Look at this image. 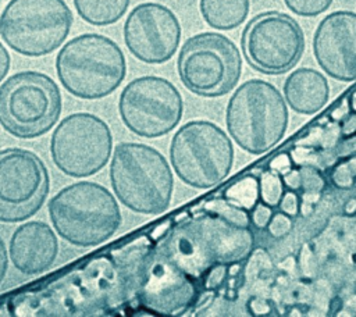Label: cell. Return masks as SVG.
I'll list each match as a JSON object with an SVG mask.
<instances>
[{"mask_svg":"<svg viewBox=\"0 0 356 317\" xmlns=\"http://www.w3.org/2000/svg\"><path fill=\"white\" fill-rule=\"evenodd\" d=\"M260 197L259 179L253 175H248L234 182L224 192V199L245 209L252 210Z\"/></svg>","mask_w":356,"mask_h":317,"instance_id":"19","label":"cell"},{"mask_svg":"<svg viewBox=\"0 0 356 317\" xmlns=\"http://www.w3.org/2000/svg\"><path fill=\"white\" fill-rule=\"evenodd\" d=\"M285 6L300 17H316L330 8L332 0H284Z\"/></svg>","mask_w":356,"mask_h":317,"instance_id":"22","label":"cell"},{"mask_svg":"<svg viewBox=\"0 0 356 317\" xmlns=\"http://www.w3.org/2000/svg\"><path fill=\"white\" fill-rule=\"evenodd\" d=\"M170 161L182 182L207 189L220 184L231 171L234 146L228 135L204 120L184 124L172 136Z\"/></svg>","mask_w":356,"mask_h":317,"instance_id":"7","label":"cell"},{"mask_svg":"<svg viewBox=\"0 0 356 317\" xmlns=\"http://www.w3.org/2000/svg\"><path fill=\"white\" fill-rule=\"evenodd\" d=\"M273 216V207L266 203H256V206L252 209V222L257 228H267L268 221Z\"/></svg>","mask_w":356,"mask_h":317,"instance_id":"24","label":"cell"},{"mask_svg":"<svg viewBox=\"0 0 356 317\" xmlns=\"http://www.w3.org/2000/svg\"><path fill=\"white\" fill-rule=\"evenodd\" d=\"M113 150V133L100 117L74 113L63 118L50 136V156L67 177L86 178L103 170Z\"/></svg>","mask_w":356,"mask_h":317,"instance_id":"9","label":"cell"},{"mask_svg":"<svg viewBox=\"0 0 356 317\" xmlns=\"http://www.w3.org/2000/svg\"><path fill=\"white\" fill-rule=\"evenodd\" d=\"M292 228V220H291V216L280 211V213H275L271 216L270 221H268V225H267V229H268V234L273 236V238H282L285 236Z\"/></svg>","mask_w":356,"mask_h":317,"instance_id":"23","label":"cell"},{"mask_svg":"<svg viewBox=\"0 0 356 317\" xmlns=\"http://www.w3.org/2000/svg\"><path fill=\"white\" fill-rule=\"evenodd\" d=\"M11 67V57L3 43H0V82L7 76Z\"/></svg>","mask_w":356,"mask_h":317,"instance_id":"29","label":"cell"},{"mask_svg":"<svg viewBox=\"0 0 356 317\" xmlns=\"http://www.w3.org/2000/svg\"><path fill=\"white\" fill-rule=\"evenodd\" d=\"M0 1H1V0H0Z\"/></svg>","mask_w":356,"mask_h":317,"instance_id":"33","label":"cell"},{"mask_svg":"<svg viewBox=\"0 0 356 317\" xmlns=\"http://www.w3.org/2000/svg\"><path fill=\"white\" fill-rule=\"evenodd\" d=\"M284 99L298 114H316L330 99L327 78L313 68H298L284 82Z\"/></svg>","mask_w":356,"mask_h":317,"instance_id":"16","label":"cell"},{"mask_svg":"<svg viewBox=\"0 0 356 317\" xmlns=\"http://www.w3.org/2000/svg\"><path fill=\"white\" fill-rule=\"evenodd\" d=\"M282 181H284V185L289 189H299L300 188V184H302V177H300V171L299 170H289L288 172H285L282 175Z\"/></svg>","mask_w":356,"mask_h":317,"instance_id":"28","label":"cell"},{"mask_svg":"<svg viewBox=\"0 0 356 317\" xmlns=\"http://www.w3.org/2000/svg\"><path fill=\"white\" fill-rule=\"evenodd\" d=\"M50 192L44 161L32 150H0V222H22L33 217Z\"/></svg>","mask_w":356,"mask_h":317,"instance_id":"12","label":"cell"},{"mask_svg":"<svg viewBox=\"0 0 356 317\" xmlns=\"http://www.w3.org/2000/svg\"><path fill=\"white\" fill-rule=\"evenodd\" d=\"M284 181L280 174L275 171H266L261 178L259 179L260 188V199L263 203L275 207L278 206L281 196L284 193Z\"/></svg>","mask_w":356,"mask_h":317,"instance_id":"21","label":"cell"},{"mask_svg":"<svg viewBox=\"0 0 356 317\" xmlns=\"http://www.w3.org/2000/svg\"><path fill=\"white\" fill-rule=\"evenodd\" d=\"M118 113L132 133L153 139L167 135L179 124L184 100L168 79L145 75L125 85L118 99Z\"/></svg>","mask_w":356,"mask_h":317,"instance_id":"10","label":"cell"},{"mask_svg":"<svg viewBox=\"0 0 356 317\" xmlns=\"http://www.w3.org/2000/svg\"><path fill=\"white\" fill-rule=\"evenodd\" d=\"M225 124L229 136L241 149L250 154H263L284 138L288 106L273 83L249 79L229 97Z\"/></svg>","mask_w":356,"mask_h":317,"instance_id":"4","label":"cell"},{"mask_svg":"<svg viewBox=\"0 0 356 317\" xmlns=\"http://www.w3.org/2000/svg\"><path fill=\"white\" fill-rule=\"evenodd\" d=\"M313 53L328 76L356 81V13L341 10L325 15L314 31Z\"/></svg>","mask_w":356,"mask_h":317,"instance_id":"14","label":"cell"},{"mask_svg":"<svg viewBox=\"0 0 356 317\" xmlns=\"http://www.w3.org/2000/svg\"><path fill=\"white\" fill-rule=\"evenodd\" d=\"M184 86L203 97H220L231 92L242 74V57L225 35L202 32L185 40L177 60Z\"/></svg>","mask_w":356,"mask_h":317,"instance_id":"8","label":"cell"},{"mask_svg":"<svg viewBox=\"0 0 356 317\" xmlns=\"http://www.w3.org/2000/svg\"><path fill=\"white\" fill-rule=\"evenodd\" d=\"M47 210L56 234L78 247L107 242L122 222L114 195L93 181L64 186L49 200Z\"/></svg>","mask_w":356,"mask_h":317,"instance_id":"1","label":"cell"},{"mask_svg":"<svg viewBox=\"0 0 356 317\" xmlns=\"http://www.w3.org/2000/svg\"><path fill=\"white\" fill-rule=\"evenodd\" d=\"M241 46L245 60L253 70L280 75L299 63L305 51V35L291 15L264 11L246 24Z\"/></svg>","mask_w":356,"mask_h":317,"instance_id":"11","label":"cell"},{"mask_svg":"<svg viewBox=\"0 0 356 317\" xmlns=\"http://www.w3.org/2000/svg\"><path fill=\"white\" fill-rule=\"evenodd\" d=\"M278 206H280L282 213L293 217L299 211V197H298V195L292 189H289V190L282 193Z\"/></svg>","mask_w":356,"mask_h":317,"instance_id":"26","label":"cell"},{"mask_svg":"<svg viewBox=\"0 0 356 317\" xmlns=\"http://www.w3.org/2000/svg\"><path fill=\"white\" fill-rule=\"evenodd\" d=\"M204 22L217 31L238 28L249 15L250 0H199Z\"/></svg>","mask_w":356,"mask_h":317,"instance_id":"17","label":"cell"},{"mask_svg":"<svg viewBox=\"0 0 356 317\" xmlns=\"http://www.w3.org/2000/svg\"><path fill=\"white\" fill-rule=\"evenodd\" d=\"M300 177H302L300 188H305L307 192H317L318 189L323 188V179L318 175V172H316L314 170L303 168L300 171Z\"/></svg>","mask_w":356,"mask_h":317,"instance_id":"25","label":"cell"},{"mask_svg":"<svg viewBox=\"0 0 356 317\" xmlns=\"http://www.w3.org/2000/svg\"><path fill=\"white\" fill-rule=\"evenodd\" d=\"M345 211H346L348 214H350V213H355V211H356V199H350V200L346 203V206H345Z\"/></svg>","mask_w":356,"mask_h":317,"instance_id":"32","label":"cell"},{"mask_svg":"<svg viewBox=\"0 0 356 317\" xmlns=\"http://www.w3.org/2000/svg\"><path fill=\"white\" fill-rule=\"evenodd\" d=\"M171 228V221H164L163 224H159L153 231H152V238L154 241L160 239L165 232H168V229Z\"/></svg>","mask_w":356,"mask_h":317,"instance_id":"31","label":"cell"},{"mask_svg":"<svg viewBox=\"0 0 356 317\" xmlns=\"http://www.w3.org/2000/svg\"><path fill=\"white\" fill-rule=\"evenodd\" d=\"M291 165H292V160L288 153H281L275 156L270 163V168L280 175H284L285 172H288L291 170Z\"/></svg>","mask_w":356,"mask_h":317,"instance_id":"27","label":"cell"},{"mask_svg":"<svg viewBox=\"0 0 356 317\" xmlns=\"http://www.w3.org/2000/svg\"><path fill=\"white\" fill-rule=\"evenodd\" d=\"M78 15L95 26L118 22L127 13L131 0H72Z\"/></svg>","mask_w":356,"mask_h":317,"instance_id":"18","label":"cell"},{"mask_svg":"<svg viewBox=\"0 0 356 317\" xmlns=\"http://www.w3.org/2000/svg\"><path fill=\"white\" fill-rule=\"evenodd\" d=\"M8 270V252L4 241L0 238V285L3 284Z\"/></svg>","mask_w":356,"mask_h":317,"instance_id":"30","label":"cell"},{"mask_svg":"<svg viewBox=\"0 0 356 317\" xmlns=\"http://www.w3.org/2000/svg\"><path fill=\"white\" fill-rule=\"evenodd\" d=\"M204 209L236 227H246L249 224V216L246 210L228 202L227 199H213L206 203Z\"/></svg>","mask_w":356,"mask_h":317,"instance_id":"20","label":"cell"},{"mask_svg":"<svg viewBox=\"0 0 356 317\" xmlns=\"http://www.w3.org/2000/svg\"><path fill=\"white\" fill-rule=\"evenodd\" d=\"M110 184L127 209L145 216L165 211L174 192V177L165 157L157 149L136 142H121L114 147Z\"/></svg>","mask_w":356,"mask_h":317,"instance_id":"2","label":"cell"},{"mask_svg":"<svg viewBox=\"0 0 356 317\" xmlns=\"http://www.w3.org/2000/svg\"><path fill=\"white\" fill-rule=\"evenodd\" d=\"M72 22L64 0H10L0 14V38L21 56L43 57L65 42Z\"/></svg>","mask_w":356,"mask_h":317,"instance_id":"6","label":"cell"},{"mask_svg":"<svg viewBox=\"0 0 356 317\" xmlns=\"http://www.w3.org/2000/svg\"><path fill=\"white\" fill-rule=\"evenodd\" d=\"M58 241L56 231L44 221H26L11 235L8 259L24 275H39L57 260Z\"/></svg>","mask_w":356,"mask_h":317,"instance_id":"15","label":"cell"},{"mask_svg":"<svg viewBox=\"0 0 356 317\" xmlns=\"http://www.w3.org/2000/svg\"><path fill=\"white\" fill-rule=\"evenodd\" d=\"M124 42L129 53L146 64L172 58L181 42V24L167 6L145 1L135 6L124 24Z\"/></svg>","mask_w":356,"mask_h":317,"instance_id":"13","label":"cell"},{"mask_svg":"<svg viewBox=\"0 0 356 317\" xmlns=\"http://www.w3.org/2000/svg\"><path fill=\"white\" fill-rule=\"evenodd\" d=\"M61 111L60 88L44 72L19 71L0 85V125L14 138L29 140L46 135Z\"/></svg>","mask_w":356,"mask_h":317,"instance_id":"5","label":"cell"},{"mask_svg":"<svg viewBox=\"0 0 356 317\" xmlns=\"http://www.w3.org/2000/svg\"><path fill=\"white\" fill-rule=\"evenodd\" d=\"M56 74L70 95L99 100L120 88L127 75V60L113 39L100 33H82L57 53Z\"/></svg>","mask_w":356,"mask_h":317,"instance_id":"3","label":"cell"}]
</instances>
